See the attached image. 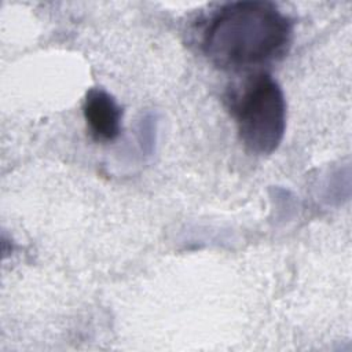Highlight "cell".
Instances as JSON below:
<instances>
[{
  "label": "cell",
  "mask_w": 352,
  "mask_h": 352,
  "mask_svg": "<svg viewBox=\"0 0 352 352\" xmlns=\"http://www.w3.org/2000/svg\"><path fill=\"white\" fill-rule=\"evenodd\" d=\"M292 37V21L276 4L232 1L223 4L210 16L201 47L216 67L243 72L282 58Z\"/></svg>",
  "instance_id": "cell-1"
},
{
  "label": "cell",
  "mask_w": 352,
  "mask_h": 352,
  "mask_svg": "<svg viewBox=\"0 0 352 352\" xmlns=\"http://www.w3.org/2000/svg\"><path fill=\"white\" fill-rule=\"evenodd\" d=\"M226 103L250 153L267 155L278 148L286 128V102L280 85L268 73H249L232 84Z\"/></svg>",
  "instance_id": "cell-2"
},
{
  "label": "cell",
  "mask_w": 352,
  "mask_h": 352,
  "mask_svg": "<svg viewBox=\"0 0 352 352\" xmlns=\"http://www.w3.org/2000/svg\"><path fill=\"white\" fill-rule=\"evenodd\" d=\"M91 136L98 142H111L121 132L122 110L116 99L102 88H91L82 104Z\"/></svg>",
  "instance_id": "cell-3"
}]
</instances>
